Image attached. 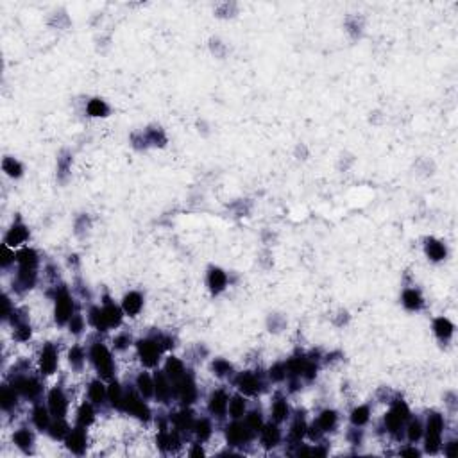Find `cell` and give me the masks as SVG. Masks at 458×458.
<instances>
[{"instance_id": "cell-53", "label": "cell", "mask_w": 458, "mask_h": 458, "mask_svg": "<svg viewBox=\"0 0 458 458\" xmlns=\"http://www.w3.org/2000/svg\"><path fill=\"white\" fill-rule=\"evenodd\" d=\"M392 412L398 413V415L401 417L403 421L408 419V415H410L408 406H406V403H405V401H401V399H398V401L394 403V406H392Z\"/></svg>"}, {"instance_id": "cell-11", "label": "cell", "mask_w": 458, "mask_h": 458, "mask_svg": "<svg viewBox=\"0 0 458 458\" xmlns=\"http://www.w3.org/2000/svg\"><path fill=\"white\" fill-rule=\"evenodd\" d=\"M154 395L161 403H166L172 395V387H170V380L165 372H156L154 376Z\"/></svg>"}, {"instance_id": "cell-26", "label": "cell", "mask_w": 458, "mask_h": 458, "mask_svg": "<svg viewBox=\"0 0 458 458\" xmlns=\"http://www.w3.org/2000/svg\"><path fill=\"white\" fill-rule=\"evenodd\" d=\"M88 394H90V399H92L93 403L100 405V403H104V399L108 398V388L104 387L102 381H100V380H95V381H92V383H90Z\"/></svg>"}, {"instance_id": "cell-9", "label": "cell", "mask_w": 458, "mask_h": 458, "mask_svg": "<svg viewBox=\"0 0 458 458\" xmlns=\"http://www.w3.org/2000/svg\"><path fill=\"white\" fill-rule=\"evenodd\" d=\"M13 387L20 392L22 395L25 398H36V395L41 392V385L38 383V380L34 378H29V376H18L16 380L13 381Z\"/></svg>"}, {"instance_id": "cell-12", "label": "cell", "mask_w": 458, "mask_h": 458, "mask_svg": "<svg viewBox=\"0 0 458 458\" xmlns=\"http://www.w3.org/2000/svg\"><path fill=\"white\" fill-rule=\"evenodd\" d=\"M67 448L70 449L72 453H75V455H82V453H85V449H86V435H85V431H82L81 428L68 431V435H67Z\"/></svg>"}, {"instance_id": "cell-33", "label": "cell", "mask_w": 458, "mask_h": 458, "mask_svg": "<svg viewBox=\"0 0 458 458\" xmlns=\"http://www.w3.org/2000/svg\"><path fill=\"white\" fill-rule=\"evenodd\" d=\"M172 421H174V426H176L177 430H190V428L194 426V417H192V412H188V410H183V412L176 413Z\"/></svg>"}, {"instance_id": "cell-45", "label": "cell", "mask_w": 458, "mask_h": 458, "mask_svg": "<svg viewBox=\"0 0 458 458\" xmlns=\"http://www.w3.org/2000/svg\"><path fill=\"white\" fill-rule=\"evenodd\" d=\"M401 424H403V419L395 412L390 410L388 413H385V426H387V430L390 431V433H395V431L401 428Z\"/></svg>"}, {"instance_id": "cell-5", "label": "cell", "mask_w": 458, "mask_h": 458, "mask_svg": "<svg viewBox=\"0 0 458 458\" xmlns=\"http://www.w3.org/2000/svg\"><path fill=\"white\" fill-rule=\"evenodd\" d=\"M176 394L179 395L183 405H192L197 398V388H195V381L190 374H184L181 380L176 381Z\"/></svg>"}, {"instance_id": "cell-44", "label": "cell", "mask_w": 458, "mask_h": 458, "mask_svg": "<svg viewBox=\"0 0 458 458\" xmlns=\"http://www.w3.org/2000/svg\"><path fill=\"white\" fill-rule=\"evenodd\" d=\"M306 431H308V428H306V424H304L303 417H297L296 423L292 424V430H290V437H292V441L299 442L301 439L306 435Z\"/></svg>"}, {"instance_id": "cell-16", "label": "cell", "mask_w": 458, "mask_h": 458, "mask_svg": "<svg viewBox=\"0 0 458 458\" xmlns=\"http://www.w3.org/2000/svg\"><path fill=\"white\" fill-rule=\"evenodd\" d=\"M141 306H143V297H141L138 292H129L122 301L123 311H126L127 315H131V317L140 314Z\"/></svg>"}, {"instance_id": "cell-20", "label": "cell", "mask_w": 458, "mask_h": 458, "mask_svg": "<svg viewBox=\"0 0 458 458\" xmlns=\"http://www.w3.org/2000/svg\"><path fill=\"white\" fill-rule=\"evenodd\" d=\"M165 374L169 376V380H172L174 383H176L177 380H181V378L186 374L184 372L183 362L177 360V358H174V356H170V358L166 360V363H165Z\"/></svg>"}, {"instance_id": "cell-21", "label": "cell", "mask_w": 458, "mask_h": 458, "mask_svg": "<svg viewBox=\"0 0 458 458\" xmlns=\"http://www.w3.org/2000/svg\"><path fill=\"white\" fill-rule=\"evenodd\" d=\"M32 441H34V439H32V433L29 430H25V428H20V430L14 431V435H13V442L25 453L31 451Z\"/></svg>"}, {"instance_id": "cell-56", "label": "cell", "mask_w": 458, "mask_h": 458, "mask_svg": "<svg viewBox=\"0 0 458 458\" xmlns=\"http://www.w3.org/2000/svg\"><path fill=\"white\" fill-rule=\"evenodd\" d=\"M14 258H16V256H14V253H11V251L7 249V245L4 247V251H2V265H4V267H7L11 261H14Z\"/></svg>"}, {"instance_id": "cell-39", "label": "cell", "mask_w": 458, "mask_h": 458, "mask_svg": "<svg viewBox=\"0 0 458 458\" xmlns=\"http://www.w3.org/2000/svg\"><path fill=\"white\" fill-rule=\"evenodd\" d=\"M18 286L22 288H32L36 281V270H27V268H20L18 272Z\"/></svg>"}, {"instance_id": "cell-4", "label": "cell", "mask_w": 458, "mask_h": 458, "mask_svg": "<svg viewBox=\"0 0 458 458\" xmlns=\"http://www.w3.org/2000/svg\"><path fill=\"white\" fill-rule=\"evenodd\" d=\"M136 345H138V355H140L141 363L147 367H154L159 360V352H161L159 342L145 339V340H140Z\"/></svg>"}, {"instance_id": "cell-52", "label": "cell", "mask_w": 458, "mask_h": 458, "mask_svg": "<svg viewBox=\"0 0 458 458\" xmlns=\"http://www.w3.org/2000/svg\"><path fill=\"white\" fill-rule=\"evenodd\" d=\"M441 435H426V451L437 453L441 449Z\"/></svg>"}, {"instance_id": "cell-6", "label": "cell", "mask_w": 458, "mask_h": 458, "mask_svg": "<svg viewBox=\"0 0 458 458\" xmlns=\"http://www.w3.org/2000/svg\"><path fill=\"white\" fill-rule=\"evenodd\" d=\"M49 410L56 419H63L68 410V399L61 388H52L49 394Z\"/></svg>"}, {"instance_id": "cell-13", "label": "cell", "mask_w": 458, "mask_h": 458, "mask_svg": "<svg viewBox=\"0 0 458 458\" xmlns=\"http://www.w3.org/2000/svg\"><path fill=\"white\" fill-rule=\"evenodd\" d=\"M27 238H29V229L24 224H13L9 227V231H7L4 242H6L7 247H16V245H22Z\"/></svg>"}, {"instance_id": "cell-49", "label": "cell", "mask_w": 458, "mask_h": 458, "mask_svg": "<svg viewBox=\"0 0 458 458\" xmlns=\"http://www.w3.org/2000/svg\"><path fill=\"white\" fill-rule=\"evenodd\" d=\"M29 337H31V326L27 322H18L16 329H14V339L25 342V340H29Z\"/></svg>"}, {"instance_id": "cell-40", "label": "cell", "mask_w": 458, "mask_h": 458, "mask_svg": "<svg viewBox=\"0 0 458 458\" xmlns=\"http://www.w3.org/2000/svg\"><path fill=\"white\" fill-rule=\"evenodd\" d=\"M86 111H88V115H92V116H106L108 115V106H106L104 100L92 99L88 102V106H86Z\"/></svg>"}, {"instance_id": "cell-18", "label": "cell", "mask_w": 458, "mask_h": 458, "mask_svg": "<svg viewBox=\"0 0 458 458\" xmlns=\"http://www.w3.org/2000/svg\"><path fill=\"white\" fill-rule=\"evenodd\" d=\"M227 285V276L220 268H212L208 274V286L213 294H220Z\"/></svg>"}, {"instance_id": "cell-42", "label": "cell", "mask_w": 458, "mask_h": 458, "mask_svg": "<svg viewBox=\"0 0 458 458\" xmlns=\"http://www.w3.org/2000/svg\"><path fill=\"white\" fill-rule=\"evenodd\" d=\"M108 399H110L111 405L116 406V408H122L123 394H122V388H120L118 383H111L110 387H108Z\"/></svg>"}, {"instance_id": "cell-7", "label": "cell", "mask_w": 458, "mask_h": 458, "mask_svg": "<svg viewBox=\"0 0 458 458\" xmlns=\"http://www.w3.org/2000/svg\"><path fill=\"white\" fill-rule=\"evenodd\" d=\"M226 439L231 446H242L251 439V430L247 424L233 423L226 428Z\"/></svg>"}, {"instance_id": "cell-31", "label": "cell", "mask_w": 458, "mask_h": 458, "mask_svg": "<svg viewBox=\"0 0 458 458\" xmlns=\"http://www.w3.org/2000/svg\"><path fill=\"white\" fill-rule=\"evenodd\" d=\"M49 433L54 441H61V439H67L68 435V426L63 419H56L54 423H50L49 426Z\"/></svg>"}, {"instance_id": "cell-3", "label": "cell", "mask_w": 458, "mask_h": 458, "mask_svg": "<svg viewBox=\"0 0 458 458\" xmlns=\"http://www.w3.org/2000/svg\"><path fill=\"white\" fill-rule=\"evenodd\" d=\"M122 410H126V412L133 413V415L138 417L140 421H149V417H151V410H149V406L145 405V403L141 401L138 395H134L133 392H129V394H123Z\"/></svg>"}, {"instance_id": "cell-61", "label": "cell", "mask_w": 458, "mask_h": 458, "mask_svg": "<svg viewBox=\"0 0 458 458\" xmlns=\"http://www.w3.org/2000/svg\"><path fill=\"white\" fill-rule=\"evenodd\" d=\"M446 455H448V456L455 455V442H451V444H449V448H448V451H446Z\"/></svg>"}, {"instance_id": "cell-25", "label": "cell", "mask_w": 458, "mask_h": 458, "mask_svg": "<svg viewBox=\"0 0 458 458\" xmlns=\"http://www.w3.org/2000/svg\"><path fill=\"white\" fill-rule=\"evenodd\" d=\"M136 387L143 398H152L154 395V380L147 372H141L136 380Z\"/></svg>"}, {"instance_id": "cell-35", "label": "cell", "mask_w": 458, "mask_h": 458, "mask_svg": "<svg viewBox=\"0 0 458 458\" xmlns=\"http://www.w3.org/2000/svg\"><path fill=\"white\" fill-rule=\"evenodd\" d=\"M2 169H4V172H6L9 177H20L22 172H24V169H22L20 163H18L14 158H9V156H7V158H4Z\"/></svg>"}, {"instance_id": "cell-17", "label": "cell", "mask_w": 458, "mask_h": 458, "mask_svg": "<svg viewBox=\"0 0 458 458\" xmlns=\"http://www.w3.org/2000/svg\"><path fill=\"white\" fill-rule=\"evenodd\" d=\"M156 442H158V448L165 453L174 451L176 448H179V437H177L176 431L170 433V431H166V430H161L158 435V439H156Z\"/></svg>"}, {"instance_id": "cell-2", "label": "cell", "mask_w": 458, "mask_h": 458, "mask_svg": "<svg viewBox=\"0 0 458 458\" xmlns=\"http://www.w3.org/2000/svg\"><path fill=\"white\" fill-rule=\"evenodd\" d=\"M72 310H74V301L67 290H59L56 296V308H54V317L57 324H67L72 319Z\"/></svg>"}, {"instance_id": "cell-23", "label": "cell", "mask_w": 458, "mask_h": 458, "mask_svg": "<svg viewBox=\"0 0 458 458\" xmlns=\"http://www.w3.org/2000/svg\"><path fill=\"white\" fill-rule=\"evenodd\" d=\"M16 388L9 387V385H4L2 387V394H0V405L6 412L13 410L16 406Z\"/></svg>"}, {"instance_id": "cell-43", "label": "cell", "mask_w": 458, "mask_h": 458, "mask_svg": "<svg viewBox=\"0 0 458 458\" xmlns=\"http://www.w3.org/2000/svg\"><path fill=\"white\" fill-rule=\"evenodd\" d=\"M194 431H195V435H197L199 441H206V439H210V435H212V424H210L208 419H201L194 424Z\"/></svg>"}, {"instance_id": "cell-14", "label": "cell", "mask_w": 458, "mask_h": 458, "mask_svg": "<svg viewBox=\"0 0 458 458\" xmlns=\"http://www.w3.org/2000/svg\"><path fill=\"white\" fill-rule=\"evenodd\" d=\"M229 399H227V394L224 390H215L212 395H210V403H208V408L210 412L213 413V415H222V413H226L227 410V405H229Z\"/></svg>"}, {"instance_id": "cell-37", "label": "cell", "mask_w": 458, "mask_h": 458, "mask_svg": "<svg viewBox=\"0 0 458 458\" xmlns=\"http://www.w3.org/2000/svg\"><path fill=\"white\" fill-rule=\"evenodd\" d=\"M90 322H92L99 331H106L108 329L106 317H104V311L100 310V308H92V310H90Z\"/></svg>"}, {"instance_id": "cell-10", "label": "cell", "mask_w": 458, "mask_h": 458, "mask_svg": "<svg viewBox=\"0 0 458 458\" xmlns=\"http://www.w3.org/2000/svg\"><path fill=\"white\" fill-rule=\"evenodd\" d=\"M236 387H238L240 392H243V394L254 395V394H258V392H260L261 383H260V380L256 378V374H253V372H242L238 378H236Z\"/></svg>"}, {"instance_id": "cell-38", "label": "cell", "mask_w": 458, "mask_h": 458, "mask_svg": "<svg viewBox=\"0 0 458 458\" xmlns=\"http://www.w3.org/2000/svg\"><path fill=\"white\" fill-rule=\"evenodd\" d=\"M272 417H274L276 423H281L288 417V405H286L285 399H278L272 405Z\"/></svg>"}, {"instance_id": "cell-30", "label": "cell", "mask_w": 458, "mask_h": 458, "mask_svg": "<svg viewBox=\"0 0 458 458\" xmlns=\"http://www.w3.org/2000/svg\"><path fill=\"white\" fill-rule=\"evenodd\" d=\"M317 424L321 426L322 431H331L333 428L337 426V413L333 410H324V412L319 415Z\"/></svg>"}, {"instance_id": "cell-24", "label": "cell", "mask_w": 458, "mask_h": 458, "mask_svg": "<svg viewBox=\"0 0 458 458\" xmlns=\"http://www.w3.org/2000/svg\"><path fill=\"white\" fill-rule=\"evenodd\" d=\"M32 423L36 424V428H38V430H49V426H50V415H49V412H47L45 406L38 405L34 410H32Z\"/></svg>"}, {"instance_id": "cell-32", "label": "cell", "mask_w": 458, "mask_h": 458, "mask_svg": "<svg viewBox=\"0 0 458 458\" xmlns=\"http://www.w3.org/2000/svg\"><path fill=\"white\" fill-rule=\"evenodd\" d=\"M403 304L408 310H419L423 306V299H421L419 292L410 288V290H405V294H403Z\"/></svg>"}, {"instance_id": "cell-46", "label": "cell", "mask_w": 458, "mask_h": 458, "mask_svg": "<svg viewBox=\"0 0 458 458\" xmlns=\"http://www.w3.org/2000/svg\"><path fill=\"white\" fill-rule=\"evenodd\" d=\"M68 360H70L72 367H75V369H81L82 363H85V351H82L79 345H75V347H72L70 352H68Z\"/></svg>"}, {"instance_id": "cell-36", "label": "cell", "mask_w": 458, "mask_h": 458, "mask_svg": "<svg viewBox=\"0 0 458 458\" xmlns=\"http://www.w3.org/2000/svg\"><path fill=\"white\" fill-rule=\"evenodd\" d=\"M442 428H444V421L439 413H431L428 417V426H426V435H441Z\"/></svg>"}, {"instance_id": "cell-47", "label": "cell", "mask_w": 458, "mask_h": 458, "mask_svg": "<svg viewBox=\"0 0 458 458\" xmlns=\"http://www.w3.org/2000/svg\"><path fill=\"white\" fill-rule=\"evenodd\" d=\"M231 369H233L231 363L222 358L215 360V362L212 363V370L217 374V376H227V374H231Z\"/></svg>"}, {"instance_id": "cell-60", "label": "cell", "mask_w": 458, "mask_h": 458, "mask_svg": "<svg viewBox=\"0 0 458 458\" xmlns=\"http://www.w3.org/2000/svg\"><path fill=\"white\" fill-rule=\"evenodd\" d=\"M190 455H192V456H202V455H204V451H202V448H201V446H195V448L192 449V453H190Z\"/></svg>"}, {"instance_id": "cell-58", "label": "cell", "mask_w": 458, "mask_h": 458, "mask_svg": "<svg viewBox=\"0 0 458 458\" xmlns=\"http://www.w3.org/2000/svg\"><path fill=\"white\" fill-rule=\"evenodd\" d=\"M11 315V303H9V297H4V319H7Z\"/></svg>"}, {"instance_id": "cell-54", "label": "cell", "mask_w": 458, "mask_h": 458, "mask_svg": "<svg viewBox=\"0 0 458 458\" xmlns=\"http://www.w3.org/2000/svg\"><path fill=\"white\" fill-rule=\"evenodd\" d=\"M68 326H70V331L72 333H81L85 329V321H82L81 315H72V319L68 321Z\"/></svg>"}, {"instance_id": "cell-41", "label": "cell", "mask_w": 458, "mask_h": 458, "mask_svg": "<svg viewBox=\"0 0 458 458\" xmlns=\"http://www.w3.org/2000/svg\"><path fill=\"white\" fill-rule=\"evenodd\" d=\"M369 406H358V408L352 410L351 413V423L355 424V426H363V424L369 421Z\"/></svg>"}, {"instance_id": "cell-48", "label": "cell", "mask_w": 458, "mask_h": 458, "mask_svg": "<svg viewBox=\"0 0 458 458\" xmlns=\"http://www.w3.org/2000/svg\"><path fill=\"white\" fill-rule=\"evenodd\" d=\"M245 424L249 426L251 431H261V428H263V423H261L260 412H251L249 415H247V419H245Z\"/></svg>"}, {"instance_id": "cell-29", "label": "cell", "mask_w": 458, "mask_h": 458, "mask_svg": "<svg viewBox=\"0 0 458 458\" xmlns=\"http://www.w3.org/2000/svg\"><path fill=\"white\" fill-rule=\"evenodd\" d=\"M433 329H435V333H437L439 339H442V340L449 339V337L453 335V324L444 317H439L437 321H435Z\"/></svg>"}, {"instance_id": "cell-28", "label": "cell", "mask_w": 458, "mask_h": 458, "mask_svg": "<svg viewBox=\"0 0 458 458\" xmlns=\"http://www.w3.org/2000/svg\"><path fill=\"white\" fill-rule=\"evenodd\" d=\"M93 419H95V412H93L92 405H90V403H82V405L79 406V412H77L79 426L81 428L90 426V424L93 423Z\"/></svg>"}, {"instance_id": "cell-55", "label": "cell", "mask_w": 458, "mask_h": 458, "mask_svg": "<svg viewBox=\"0 0 458 458\" xmlns=\"http://www.w3.org/2000/svg\"><path fill=\"white\" fill-rule=\"evenodd\" d=\"M315 374H317V365L314 362H306L304 363V369H303V376L306 380H314Z\"/></svg>"}, {"instance_id": "cell-57", "label": "cell", "mask_w": 458, "mask_h": 458, "mask_svg": "<svg viewBox=\"0 0 458 458\" xmlns=\"http://www.w3.org/2000/svg\"><path fill=\"white\" fill-rule=\"evenodd\" d=\"M127 344H129V337H127V335H120V337H116V339H115V347L116 349L127 347Z\"/></svg>"}, {"instance_id": "cell-22", "label": "cell", "mask_w": 458, "mask_h": 458, "mask_svg": "<svg viewBox=\"0 0 458 458\" xmlns=\"http://www.w3.org/2000/svg\"><path fill=\"white\" fill-rule=\"evenodd\" d=\"M102 311H104V317H106L108 328H115V326H120V322H122V310H120L118 306H115L113 303H110V301H108L106 306L102 308Z\"/></svg>"}, {"instance_id": "cell-50", "label": "cell", "mask_w": 458, "mask_h": 458, "mask_svg": "<svg viewBox=\"0 0 458 458\" xmlns=\"http://www.w3.org/2000/svg\"><path fill=\"white\" fill-rule=\"evenodd\" d=\"M406 435H408V441H410V442L419 441L421 435H423V426H421V423H417V421H412V423L408 424V430H406Z\"/></svg>"}, {"instance_id": "cell-1", "label": "cell", "mask_w": 458, "mask_h": 458, "mask_svg": "<svg viewBox=\"0 0 458 458\" xmlns=\"http://www.w3.org/2000/svg\"><path fill=\"white\" fill-rule=\"evenodd\" d=\"M90 356H92V362H93V365H95L99 376L104 378V380H110V378L113 376L115 363H113V358H111V352L108 351L106 345L100 344V342L93 344Z\"/></svg>"}, {"instance_id": "cell-15", "label": "cell", "mask_w": 458, "mask_h": 458, "mask_svg": "<svg viewBox=\"0 0 458 458\" xmlns=\"http://www.w3.org/2000/svg\"><path fill=\"white\" fill-rule=\"evenodd\" d=\"M16 261L20 265V268H27V270H36L38 265V254L31 247H24L16 253Z\"/></svg>"}, {"instance_id": "cell-59", "label": "cell", "mask_w": 458, "mask_h": 458, "mask_svg": "<svg viewBox=\"0 0 458 458\" xmlns=\"http://www.w3.org/2000/svg\"><path fill=\"white\" fill-rule=\"evenodd\" d=\"M401 455L403 456H419V451H417V449H405V451H401Z\"/></svg>"}, {"instance_id": "cell-34", "label": "cell", "mask_w": 458, "mask_h": 458, "mask_svg": "<svg viewBox=\"0 0 458 458\" xmlns=\"http://www.w3.org/2000/svg\"><path fill=\"white\" fill-rule=\"evenodd\" d=\"M229 413H231L233 419H240V417H243V413H245V399L242 398V395H235V398L229 401Z\"/></svg>"}, {"instance_id": "cell-51", "label": "cell", "mask_w": 458, "mask_h": 458, "mask_svg": "<svg viewBox=\"0 0 458 458\" xmlns=\"http://www.w3.org/2000/svg\"><path fill=\"white\" fill-rule=\"evenodd\" d=\"M286 365L285 363H276L274 367L270 369V378L272 381H283L286 378Z\"/></svg>"}, {"instance_id": "cell-8", "label": "cell", "mask_w": 458, "mask_h": 458, "mask_svg": "<svg viewBox=\"0 0 458 458\" xmlns=\"http://www.w3.org/2000/svg\"><path fill=\"white\" fill-rule=\"evenodd\" d=\"M57 369V351L52 344L43 345L41 352H39V370L43 374H52Z\"/></svg>"}, {"instance_id": "cell-27", "label": "cell", "mask_w": 458, "mask_h": 458, "mask_svg": "<svg viewBox=\"0 0 458 458\" xmlns=\"http://www.w3.org/2000/svg\"><path fill=\"white\" fill-rule=\"evenodd\" d=\"M426 254H428V258H430V260L441 261V260H444V258H446V247L442 245L441 242H437V240L430 238L426 242Z\"/></svg>"}, {"instance_id": "cell-19", "label": "cell", "mask_w": 458, "mask_h": 458, "mask_svg": "<svg viewBox=\"0 0 458 458\" xmlns=\"http://www.w3.org/2000/svg\"><path fill=\"white\" fill-rule=\"evenodd\" d=\"M281 441V433H279V428L276 424H265L261 428V442H263L265 448H276Z\"/></svg>"}]
</instances>
